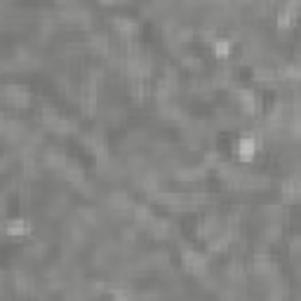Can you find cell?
I'll use <instances>...</instances> for the list:
<instances>
[{"instance_id":"1","label":"cell","mask_w":301,"mask_h":301,"mask_svg":"<svg viewBox=\"0 0 301 301\" xmlns=\"http://www.w3.org/2000/svg\"><path fill=\"white\" fill-rule=\"evenodd\" d=\"M184 261H186V268H191L193 273H203L205 271V257L203 254H195L193 249L184 252Z\"/></svg>"},{"instance_id":"2","label":"cell","mask_w":301,"mask_h":301,"mask_svg":"<svg viewBox=\"0 0 301 301\" xmlns=\"http://www.w3.org/2000/svg\"><path fill=\"white\" fill-rule=\"evenodd\" d=\"M254 150H257V144H254V139H249V137L240 139V144H238V155H240L242 160H252Z\"/></svg>"},{"instance_id":"4","label":"cell","mask_w":301,"mask_h":301,"mask_svg":"<svg viewBox=\"0 0 301 301\" xmlns=\"http://www.w3.org/2000/svg\"><path fill=\"white\" fill-rule=\"evenodd\" d=\"M214 50H217V54H219V57H224V54H228L230 45L226 43V40H219V43H217V47H214Z\"/></svg>"},{"instance_id":"3","label":"cell","mask_w":301,"mask_h":301,"mask_svg":"<svg viewBox=\"0 0 301 301\" xmlns=\"http://www.w3.org/2000/svg\"><path fill=\"white\" fill-rule=\"evenodd\" d=\"M26 222H21V219H14V222H9L7 226H5V230H7L9 235H19V233H26Z\"/></svg>"}]
</instances>
